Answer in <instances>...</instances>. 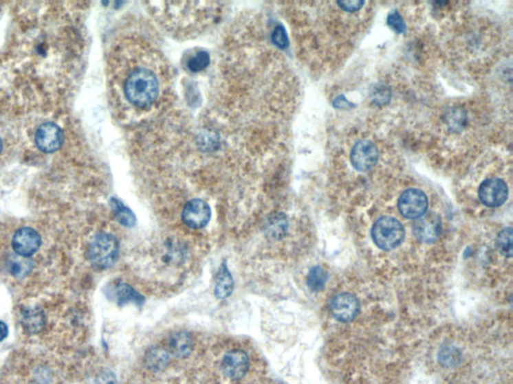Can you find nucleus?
<instances>
[{
    "label": "nucleus",
    "mask_w": 513,
    "mask_h": 384,
    "mask_svg": "<svg viewBox=\"0 0 513 384\" xmlns=\"http://www.w3.org/2000/svg\"><path fill=\"white\" fill-rule=\"evenodd\" d=\"M160 91L161 87L157 74L146 67L131 70L124 81L127 100L139 109H146L157 102Z\"/></svg>",
    "instance_id": "obj_1"
},
{
    "label": "nucleus",
    "mask_w": 513,
    "mask_h": 384,
    "mask_svg": "<svg viewBox=\"0 0 513 384\" xmlns=\"http://www.w3.org/2000/svg\"><path fill=\"white\" fill-rule=\"evenodd\" d=\"M118 250V239L111 234L100 232L89 243V260L96 269H109L117 262Z\"/></svg>",
    "instance_id": "obj_2"
},
{
    "label": "nucleus",
    "mask_w": 513,
    "mask_h": 384,
    "mask_svg": "<svg viewBox=\"0 0 513 384\" xmlns=\"http://www.w3.org/2000/svg\"><path fill=\"white\" fill-rule=\"evenodd\" d=\"M404 238V227L402 223L394 217H380L372 228V238L375 245L383 250L396 249L402 243Z\"/></svg>",
    "instance_id": "obj_3"
},
{
    "label": "nucleus",
    "mask_w": 513,
    "mask_h": 384,
    "mask_svg": "<svg viewBox=\"0 0 513 384\" xmlns=\"http://www.w3.org/2000/svg\"><path fill=\"white\" fill-rule=\"evenodd\" d=\"M398 208L401 214L406 218L418 219L426 214L428 199L421 190L410 188L399 197Z\"/></svg>",
    "instance_id": "obj_4"
},
{
    "label": "nucleus",
    "mask_w": 513,
    "mask_h": 384,
    "mask_svg": "<svg viewBox=\"0 0 513 384\" xmlns=\"http://www.w3.org/2000/svg\"><path fill=\"white\" fill-rule=\"evenodd\" d=\"M378 159V148L370 140L363 139L356 142L351 151V163L355 170L361 172L372 170Z\"/></svg>",
    "instance_id": "obj_5"
},
{
    "label": "nucleus",
    "mask_w": 513,
    "mask_h": 384,
    "mask_svg": "<svg viewBox=\"0 0 513 384\" xmlns=\"http://www.w3.org/2000/svg\"><path fill=\"white\" fill-rule=\"evenodd\" d=\"M479 196L480 201L488 207H499L507 199V185L502 179L491 177L482 182Z\"/></svg>",
    "instance_id": "obj_6"
},
{
    "label": "nucleus",
    "mask_w": 513,
    "mask_h": 384,
    "mask_svg": "<svg viewBox=\"0 0 513 384\" xmlns=\"http://www.w3.org/2000/svg\"><path fill=\"white\" fill-rule=\"evenodd\" d=\"M35 144L39 150L43 153H56L63 146V131L54 122H45L39 127L35 133Z\"/></svg>",
    "instance_id": "obj_7"
},
{
    "label": "nucleus",
    "mask_w": 513,
    "mask_h": 384,
    "mask_svg": "<svg viewBox=\"0 0 513 384\" xmlns=\"http://www.w3.org/2000/svg\"><path fill=\"white\" fill-rule=\"evenodd\" d=\"M212 212L209 204L201 199H192L186 204L182 214L184 223L194 229L205 227L210 223Z\"/></svg>",
    "instance_id": "obj_8"
},
{
    "label": "nucleus",
    "mask_w": 513,
    "mask_h": 384,
    "mask_svg": "<svg viewBox=\"0 0 513 384\" xmlns=\"http://www.w3.org/2000/svg\"><path fill=\"white\" fill-rule=\"evenodd\" d=\"M330 310L333 317L339 321L348 322L358 315L360 304L353 294L340 293L331 300Z\"/></svg>",
    "instance_id": "obj_9"
},
{
    "label": "nucleus",
    "mask_w": 513,
    "mask_h": 384,
    "mask_svg": "<svg viewBox=\"0 0 513 384\" xmlns=\"http://www.w3.org/2000/svg\"><path fill=\"white\" fill-rule=\"evenodd\" d=\"M41 238L39 232L30 227H23L15 232L12 247L17 256L30 258L41 249Z\"/></svg>",
    "instance_id": "obj_10"
},
{
    "label": "nucleus",
    "mask_w": 513,
    "mask_h": 384,
    "mask_svg": "<svg viewBox=\"0 0 513 384\" xmlns=\"http://www.w3.org/2000/svg\"><path fill=\"white\" fill-rule=\"evenodd\" d=\"M249 357L244 350H232L223 357L222 370L228 379L239 381L245 376L249 370Z\"/></svg>",
    "instance_id": "obj_11"
},
{
    "label": "nucleus",
    "mask_w": 513,
    "mask_h": 384,
    "mask_svg": "<svg viewBox=\"0 0 513 384\" xmlns=\"http://www.w3.org/2000/svg\"><path fill=\"white\" fill-rule=\"evenodd\" d=\"M413 225L414 236L422 242L430 243L439 238L441 234V221L437 215L424 214L416 219Z\"/></svg>",
    "instance_id": "obj_12"
},
{
    "label": "nucleus",
    "mask_w": 513,
    "mask_h": 384,
    "mask_svg": "<svg viewBox=\"0 0 513 384\" xmlns=\"http://www.w3.org/2000/svg\"><path fill=\"white\" fill-rule=\"evenodd\" d=\"M234 291V278L226 262L221 265L215 282V295L218 300L230 297Z\"/></svg>",
    "instance_id": "obj_13"
},
{
    "label": "nucleus",
    "mask_w": 513,
    "mask_h": 384,
    "mask_svg": "<svg viewBox=\"0 0 513 384\" xmlns=\"http://www.w3.org/2000/svg\"><path fill=\"white\" fill-rule=\"evenodd\" d=\"M111 295L113 296L118 305L128 304L142 305L144 302V296L140 295L131 285L124 282L118 283L113 287Z\"/></svg>",
    "instance_id": "obj_14"
},
{
    "label": "nucleus",
    "mask_w": 513,
    "mask_h": 384,
    "mask_svg": "<svg viewBox=\"0 0 513 384\" xmlns=\"http://www.w3.org/2000/svg\"><path fill=\"white\" fill-rule=\"evenodd\" d=\"M194 342L186 331H179L172 335L170 340L171 352L177 359H185L192 352Z\"/></svg>",
    "instance_id": "obj_15"
},
{
    "label": "nucleus",
    "mask_w": 513,
    "mask_h": 384,
    "mask_svg": "<svg viewBox=\"0 0 513 384\" xmlns=\"http://www.w3.org/2000/svg\"><path fill=\"white\" fill-rule=\"evenodd\" d=\"M23 326L30 333H37L45 326V317L39 309H28L23 313Z\"/></svg>",
    "instance_id": "obj_16"
},
{
    "label": "nucleus",
    "mask_w": 513,
    "mask_h": 384,
    "mask_svg": "<svg viewBox=\"0 0 513 384\" xmlns=\"http://www.w3.org/2000/svg\"><path fill=\"white\" fill-rule=\"evenodd\" d=\"M168 362H170V357H168V353L163 348H152L146 353V365L150 370H155V372H159V370L166 368Z\"/></svg>",
    "instance_id": "obj_17"
},
{
    "label": "nucleus",
    "mask_w": 513,
    "mask_h": 384,
    "mask_svg": "<svg viewBox=\"0 0 513 384\" xmlns=\"http://www.w3.org/2000/svg\"><path fill=\"white\" fill-rule=\"evenodd\" d=\"M287 229H288V221L282 214L271 217L266 225V234L272 239L282 238L286 234Z\"/></svg>",
    "instance_id": "obj_18"
},
{
    "label": "nucleus",
    "mask_w": 513,
    "mask_h": 384,
    "mask_svg": "<svg viewBox=\"0 0 513 384\" xmlns=\"http://www.w3.org/2000/svg\"><path fill=\"white\" fill-rule=\"evenodd\" d=\"M111 207H113V214L118 223L124 226L131 227L135 225V216L129 208L124 206V204L118 199H113L111 201Z\"/></svg>",
    "instance_id": "obj_19"
},
{
    "label": "nucleus",
    "mask_w": 513,
    "mask_h": 384,
    "mask_svg": "<svg viewBox=\"0 0 513 384\" xmlns=\"http://www.w3.org/2000/svg\"><path fill=\"white\" fill-rule=\"evenodd\" d=\"M328 273L321 267H315L309 272L307 282L312 291H322L325 286Z\"/></svg>",
    "instance_id": "obj_20"
},
{
    "label": "nucleus",
    "mask_w": 513,
    "mask_h": 384,
    "mask_svg": "<svg viewBox=\"0 0 513 384\" xmlns=\"http://www.w3.org/2000/svg\"><path fill=\"white\" fill-rule=\"evenodd\" d=\"M496 247L503 256H512V228L507 227L499 232L496 238Z\"/></svg>",
    "instance_id": "obj_21"
},
{
    "label": "nucleus",
    "mask_w": 513,
    "mask_h": 384,
    "mask_svg": "<svg viewBox=\"0 0 513 384\" xmlns=\"http://www.w3.org/2000/svg\"><path fill=\"white\" fill-rule=\"evenodd\" d=\"M209 54H208L207 52L201 50V52H197L195 56H193L190 59H188L187 65L188 70H190V71L199 72L205 69V68L209 65Z\"/></svg>",
    "instance_id": "obj_22"
},
{
    "label": "nucleus",
    "mask_w": 513,
    "mask_h": 384,
    "mask_svg": "<svg viewBox=\"0 0 513 384\" xmlns=\"http://www.w3.org/2000/svg\"><path fill=\"white\" fill-rule=\"evenodd\" d=\"M24 258H13L10 262V273L12 275L19 278V276H24L26 273H28L30 271V261L24 260Z\"/></svg>",
    "instance_id": "obj_23"
},
{
    "label": "nucleus",
    "mask_w": 513,
    "mask_h": 384,
    "mask_svg": "<svg viewBox=\"0 0 513 384\" xmlns=\"http://www.w3.org/2000/svg\"><path fill=\"white\" fill-rule=\"evenodd\" d=\"M387 24L397 34H403L406 32V23L397 10H394L388 15Z\"/></svg>",
    "instance_id": "obj_24"
},
{
    "label": "nucleus",
    "mask_w": 513,
    "mask_h": 384,
    "mask_svg": "<svg viewBox=\"0 0 513 384\" xmlns=\"http://www.w3.org/2000/svg\"><path fill=\"white\" fill-rule=\"evenodd\" d=\"M274 43L280 48H286L289 45V39L286 30L282 25L277 26L272 35Z\"/></svg>",
    "instance_id": "obj_25"
},
{
    "label": "nucleus",
    "mask_w": 513,
    "mask_h": 384,
    "mask_svg": "<svg viewBox=\"0 0 513 384\" xmlns=\"http://www.w3.org/2000/svg\"><path fill=\"white\" fill-rule=\"evenodd\" d=\"M365 2L364 1H339L337 5H339L342 10L348 12H355L360 10L363 8Z\"/></svg>",
    "instance_id": "obj_26"
},
{
    "label": "nucleus",
    "mask_w": 513,
    "mask_h": 384,
    "mask_svg": "<svg viewBox=\"0 0 513 384\" xmlns=\"http://www.w3.org/2000/svg\"><path fill=\"white\" fill-rule=\"evenodd\" d=\"M373 98L375 102L377 103L385 104V103H387L388 100H389L390 91H388L387 89H385L384 87H378V89H375Z\"/></svg>",
    "instance_id": "obj_27"
},
{
    "label": "nucleus",
    "mask_w": 513,
    "mask_h": 384,
    "mask_svg": "<svg viewBox=\"0 0 513 384\" xmlns=\"http://www.w3.org/2000/svg\"><path fill=\"white\" fill-rule=\"evenodd\" d=\"M96 384H117V379H116V375L113 372L107 370V372L100 373V376L98 377V381H96Z\"/></svg>",
    "instance_id": "obj_28"
},
{
    "label": "nucleus",
    "mask_w": 513,
    "mask_h": 384,
    "mask_svg": "<svg viewBox=\"0 0 513 384\" xmlns=\"http://www.w3.org/2000/svg\"><path fill=\"white\" fill-rule=\"evenodd\" d=\"M334 105L335 106L338 107V109H347V107L352 106V103L348 102L344 96L341 95L335 100Z\"/></svg>",
    "instance_id": "obj_29"
},
{
    "label": "nucleus",
    "mask_w": 513,
    "mask_h": 384,
    "mask_svg": "<svg viewBox=\"0 0 513 384\" xmlns=\"http://www.w3.org/2000/svg\"><path fill=\"white\" fill-rule=\"evenodd\" d=\"M8 337V328L3 321H0V341Z\"/></svg>",
    "instance_id": "obj_30"
},
{
    "label": "nucleus",
    "mask_w": 513,
    "mask_h": 384,
    "mask_svg": "<svg viewBox=\"0 0 513 384\" xmlns=\"http://www.w3.org/2000/svg\"><path fill=\"white\" fill-rule=\"evenodd\" d=\"M2 150V142L1 139H0V153H1Z\"/></svg>",
    "instance_id": "obj_31"
}]
</instances>
